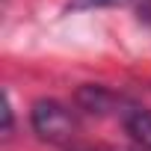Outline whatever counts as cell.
<instances>
[{"instance_id":"1","label":"cell","mask_w":151,"mask_h":151,"mask_svg":"<svg viewBox=\"0 0 151 151\" xmlns=\"http://www.w3.org/2000/svg\"><path fill=\"white\" fill-rule=\"evenodd\" d=\"M30 124H33V130L39 133V139L53 142V145L71 142L74 130H77V119H74V113H71L65 104L53 101V98H42V101L33 104V110H30Z\"/></svg>"},{"instance_id":"2","label":"cell","mask_w":151,"mask_h":151,"mask_svg":"<svg viewBox=\"0 0 151 151\" xmlns=\"http://www.w3.org/2000/svg\"><path fill=\"white\" fill-rule=\"evenodd\" d=\"M124 130L142 151H151V110H127Z\"/></svg>"},{"instance_id":"3","label":"cell","mask_w":151,"mask_h":151,"mask_svg":"<svg viewBox=\"0 0 151 151\" xmlns=\"http://www.w3.org/2000/svg\"><path fill=\"white\" fill-rule=\"evenodd\" d=\"M119 6L136 9L139 18L151 21V0H71L68 3V9H74V12H80V9H119Z\"/></svg>"},{"instance_id":"4","label":"cell","mask_w":151,"mask_h":151,"mask_svg":"<svg viewBox=\"0 0 151 151\" xmlns=\"http://www.w3.org/2000/svg\"><path fill=\"white\" fill-rule=\"evenodd\" d=\"M113 101H116V95L107 92L104 86H83V89L77 92V104H80V110H86V113H107Z\"/></svg>"}]
</instances>
